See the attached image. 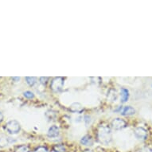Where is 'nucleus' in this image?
<instances>
[{"label": "nucleus", "mask_w": 152, "mask_h": 152, "mask_svg": "<svg viewBox=\"0 0 152 152\" xmlns=\"http://www.w3.org/2000/svg\"><path fill=\"white\" fill-rule=\"evenodd\" d=\"M26 83L30 86H34L36 83V77H26Z\"/></svg>", "instance_id": "obj_13"}, {"label": "nucleus", "mask_w": 152, "mask_h": 152, "mask_svg": "<svg viewBox=\"0 0 152 152\" xmlns=\"http://www.w3.org/2000/svg\"><path fill=\"white\" fill-rule=\"evenodd\" d=\"M53 151L54 152H65L66 149H65V147L63 144H57L53 146Z\"/></svg>", "instance_id": "obj_11"}, {"label": "nucleus", "mask_w": 152, "mask_h": 152, "mask_svg": "<svg viewBox=\"0 0 152 152\" xmlns=\"http://www.w3.org/2000/svg\"><path fill=\"white\" fill-rule=\"evenodd\" d=\"M129 99V91L127 88H121V102H127Z\"/></svg>", "instance_id": "obj_10"}, {"label": "nucleus", "mask_w": 152, "mask_h": 152, "mask_svg": "<svg viewBox=\"0 0 152 152\" xmlns=\"http://www.w3.org/2000/svg\"><path fill=\"white\" fill-rule=\"evenodd\" d=\"M135 113V110L134 107H132V106H125L122 108L120 114L124 116H128V115H134Z\"/></svg>", "instance_id": "obj_7"}, {"label": "nucleus", "mask_w": 152, "mask_h": 152, "mask_svg": "<svg viewBox=\"0 0 152 152\" xmlns=\"http://www.w3.org/2000/svg\"><path fill=\"white\" fill-rule=\"evenodd\" d=\"M69 109L71 112H74V113H80V112H83L84 108H83L82 105L80 104V103L75 102L72 103V104L70 105Z\"/></svg>", "instance_id": "obj_8"}, {"label": "nucleus", "mask_w": 152, "mask_h": 152, "mask_svg": "<svg viewBox=\"0 0 152 152\" xmlns=\"http://www.w3.org/2000/svg\"><path fill=\"white\" fill-rule=\"evenodd\" d=\"M3 120V113H2V112L0 111V123L2 122Z\"/></svg>", "instance_id": "obj_17"}, {"label": "nucleus", "mask_w": 152, "mask_h": 152, "mask_svg": "<svg viewBox=\"0 0 152 152\" xmlns=\"http://www.w3.org/2000/svg\"><path fill=\"white\" fill-rule=\"evenodd\" d=\"M84 152H93V151H92V150H85Z\"/></svg>", "instance_id": "obj_18"}, {"label": "nucleus", "mask_w": 152, "mask_h": 152, "mask_svg": "<svg viewBox=\"0 0 152 152\" xmlns=\"http://www.w3.org/2000/svg\"><path fill=\"white\" fill-rule=\"evenodd\" d=\"M112 126L115 130L124 129L127 127V122L120 118H115L112 120Z\"/></svg>", "instance_id": "obj_4"}, {"label": "nucleus", "mask_w": 152, "mask_h": 152, "mask_svg": "<svg viewBox=\"0 0 152 152\" xmlns=\"http://www.w3.org/2000/svg\"><path fill=\"white\" fill-rule=\"evenodd\" d=\"M98 140L103 144H108L112 140V131L108 125H100L97 131Z\"/></svg>", "instance_id": "obj_1"}, {"label": "nucleus", "mask_w": 152, "mask_h": 152, "mask_svg": "<svg viewBox=\"0 0 152 152\" xmlns=\"http://www.w3.org/2000/svg\"><path fill=\"white\" fill-rule=\"evenodd\" d=\"M134 134H135V137L138 138L139 140H147V130L144 129L143 127H136L134 130Z\"/></svg>", "instance_id": "obj_5"}, {"label": "nucleus", "mask_w": 152, "mask_h": 152, "mask_svg": "<svg viewBox=\"0 0 152 152\" xmlns=\"http://www.w3.org/2000/svg\"><path fill=\"white\" fill-rule=\"evenodd\" d=\"M80 143L85 146H88V147H90V146H92L93 145V140L91 135H85L84 137H82V139L80 140Z\"/></svg>", "instance_id": "obj_9"}, {"label": "nucleus", "mask_w": 152, "mask_h": 152, "mask_svg": "<svg viewBox=\"0 0 152 152\" xmlns=\"http://www.w3.org/2000/svg\"><path fill=\"white\" fill-rule=\"evenodd\" d=\"M59 133H60L59 127L58 126H56V125H53V126H51L49 128L47 132V135L48 137L50 138H56L59 135Z\"/></svg>", "instance_id": "obj_6"}, {"label": "nucleus", "mask_w": 152, "mask_h": 152, "mask_svg": "<svg viewBox=\"0 0 152 152\" xmlns=\"http://www.w3.org/2000/svg\"><path fill=\"white\" fill-rule=\"evenodd\" d=\"M49 80V77H41L40 78V80L41 82L42 83V84H46V82H47V80Z\"/></svg>", "instance_id": "obj_16"}, {"label": "nucleus", "mask_w": 152, "mask_h": 152, "mask_svg": "<svg viewBox=\"0 0 152 152\" xmlns=\"http://www.w3.org/2000/svg\"><path fill=\"white\" fill-rule=\"evenodd\" d=\"M64 85V79L62 77H55L50 84V88L54 92H58L62 90Z\"/></svg>", "instance_id": "obj_3"}, {"label": "nucleus", "mask_w": 152, "mask_h": 152, "mask_svg": "<svg viewBox=\"0 0 152 152\" xmlns=\"http://www.w3.org/2000/svg\"><path fill=\"white\" fill-rule=\"evenodd\" d=\"M5 128L10 134H18L20 132L21 125L17 120H12L7 123Z\"/></svg>", "instance_id": "obj_2"}, {"label": "nucleus", "mask_w": 152, "mask_h": 152, "mask_svg": "<svg viewBox=\"0 0 152 152\" xmlns=\"http://www.w3.org/2000/svg\"><path fill=\"white\" fill-rule=\"evenodd\" d=\"M35 152H49L48 149L45 147H39L35 150Z\"/></svg>", "instance_id": "obj_15"}, {"label": "nucleus", "mask_w": 152, "mask_h": 152, "mask_svg": "<svg viewBox=\"0 0 152 152\" xmlns=\"http://www.w3.org/2000/svg\"><path fill=\"white\" fill-rule=\"evenodd\" d=\"M30 148L28 146L26 145H22V146H18V147L15 150V152H30Z\"/></svg>", "instance_id": "obj_12"}, {"label": "nucleus", "mask_w": 152, "mask_h": 152, "mask_svg": "<svg viewBox=\"0 0 152 152\" xmlns=\"http://www.w3.org/2000/svg\"><path fill=\"white\" fill-rule=\"evenodd\" d=\"M23 96L27 99H34V94L30 91H26L23 92Z\"/></svg>", "instance_id": "obj_14"}]
</instances>
